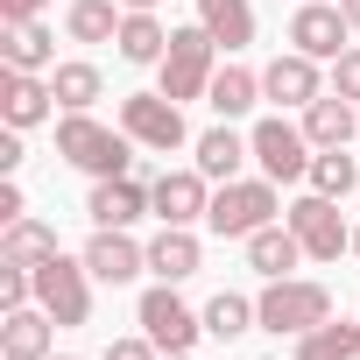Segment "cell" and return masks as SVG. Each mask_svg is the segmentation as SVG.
Listing matches in <instances>:
<instances>
[{"label":"cell","instance_id":"28","mask_svg":"<svg viewBox=\"0 0 360 360\" xmlns=\"http://www.w3.org/2000/svg\"><path fill=\"white\" fill-rule=\"evenodd\" d=\"M50 85H57V106H64V113H92V99L106 92L99 64H85V57H78V64H57V71H50Z\"/></svg>","mask_w":360,"mask_h":360},{"label":"cell","instance_id":"18","mask_svg":"<svg viewBox=\"0 0 360 360\" xmlns=\"http://www.w3.org/2000/svg\"><path fill=\"white\" fill-rule=\"evenodd\" d=\"M248 155H255V141H248L233 120H219V127H205V134H198V169L212 176V184H233Z\"/></svg>","mask_w":360,"mask_h":360},{"label":"cell","instance_id":"37","mask_svg":"<svg viewBox=\"0 0 360 360\" xmlns=\"http://www.w3.org/2000/svg\"><path fill=\"white\" fill-rule=\"evenodd\" d=\"M120 8H141V15H155V0H120Z\"/></svg>","mask_w":360,"mask_h":360},{"label":"cell","instance_id":"15","mask_svg":"<svg viewBox=\"0 0 360 360\" xmlns=\"http://www.w3.org/2000/svg\"><path fill=\"white\" fill-rule=\"evenodd\" d=\"M50 339H57V318L43 304H22L0 318V360H50Z\"/></svg>","mask_w":360,"mask_h":360},{"label":"cell","instance_id":"38","mask_svg":"<svg viewBox=\"0 0 360 360\" xmlns=\"http://www.w3.org/2000/svg\"><path fill=\"white\" fill-rule=\"evenodd\" d=\"M162 360H191V353H162Z\"/></svg>","mask_w":360,"mask_h":360},{"label":"cell","instance_id":"31","mask_svg":"<svg viewBox=\"0 0 360 360\" xmlns=\"http://www.w3.org/2000/svg\"><path fill=\"white\" fill-rule=\"evenodd\" d=\"M332 92L360 106V50H346V57H332Z\"/></svg>","mask_w":360,"mask_h":360},{"label":"cell","instance_id":"17","mask_svg":"<svg viewBox=\"0 0 360 360\" xmlns=\"http://www.w3.org/2000/svg\"><path fill=\"white\" fill-rule=\"evenodd\" d=\"M304 134H311V148H346V141H360V106L339 92H318L304 106Z\"/></svg>","mask_w":360,"mask_h":360},{"label":"cell","instance_id":"21","mask_svg":"<svg viewBox=\"0 0 360 360\" xmlns=\"http://www.w3.org/2000/svg\"><path fill=\"white\" fill-rule=\"evenodd\" d=\"M0 57H8V71H57V36L43 22H8Z\"/></svg>","mask_w":360,"mask_h":360},{"label":"cell","instance_id":"16","mask_svg":"<svg viewBox=\"0 0 360 360\" xmlns=\"http://www.w3.org/2000/svg\"><path fill=\"white\" fill-rule=\"evenodd\" d=\"M50 106H57V85L43 71H8L0 78V113H8V127H36V120H50Z\"/></svg>","mask_w":360,"mask_h":360},{"label":"cell","instance_id":"32","mask_svg":"<svg viewBox=\"0 0 360 360\" xmlns=\"http://www.w3.org/2000/svg\"><path fill=\"white\" fill-rule=\"evenodd\" d=\"M106 360H162V346H155L148 332H134V339H113V346H106Z\"/></svg>","mask_w":360,"mask_h":360},{"label":"cell","instance_id":"6","mask_svg":"<svg viewBox=\"0 0 360 360\" xmlns=\"http://www.w3.org/2000/svg\"><path fill=\"white\" fill-rule=\"evenodd\" d=\"M134 318H141V332H148L162 353H191V346H198V332H205V311H191L184 297H176V283H155V290H141Z\"/></svg>","mask_w":360,"mask_h":360},{"label":"cell","instance_id":"40","mask_svg":"<svg viewBox=\"0 0 360 360\" xmlns=\"http://www.w3.org/2000/svg\"><path fill=\"white\" fill-rule=\"evenodd\" d=\"M353 255H360V233H353Z\"/></svg>","mask_w":360,"mask_h":360},{"label":"cell","instance_id":"3","mask_svg":"<svg viewBox=\"0 0 360 360\" xmlns=\"http://www.w3.org/2000/svg\"><path fill=\"white\" fill-rule=\"evenodd\" d=\"M162 85L155 92H169L176 106L184 99H205L212 92V71H219V43L205 36V22H191V29H169V50H162Z\"/></svg>","mask_w":360,"mask_h":360},{"label":"cell","instance_id":"14","mask_svg":"<svg viewBox=\"0 0 360 360\" xmlns=\"http://www.w3.org/2000/svg\"><path fill=\"white\" fill-rule=\"evenodd\" d=\"M318 92H325V78H318V57H304V50H283L262 71V99H276V106H311Z\"/></svg>","mask_w":360,"mask_h":360},{"label":"cell","instance_id":"13","mask_svg":"<svg viewBox=\"0 0 360 360\" xmlns=\"http://www.w3.org/2000/svg\"><path fill=\"white\" fill-rule=\"evenodd\" d=\"M141 212H148V184L141 176H92V198H85L92 226H134Z\"/></svg>","mask_w":360,"mask_h":360},{"label":"cell","instance_id":"11","mask_svg":"<svg viewBox=\"0 0 360 360\" xmlns=\"http://www.w3.org/2000/svg\"><path fill=\"white\" fill-rule=\"evenodd\" d=\"M346 36H353V22L339 15V0H304V8L290 15V50H304V57H318V64H325V57H346V50H353Z\"/></svg>","mask_w":360,"mask_h":360},{"label":"cell","instance_id":"22","mask_svg":"<svg viewBox=\"0 0 360 360\" xmlns=\"http://www.w3.org/2000/svg\"><path fill=\"white\" fill-rule=\"evenodd\" d=\"M297 262H304V240L290 233V219H283V226L248 233V269H255V276H269V283H276V276H290Z\"/></svg>","mask_w":360,"mask_h":360},{"label":"cell","instance_id":"9","mask_svg":"<svg viewBox=\"0 0 360 360\" xmlns=\"http://www.w3.org/2000/svg\"><path fill=\"white\" fill-rule=\"evenodd\" d=\"M283 219H290V233L304 240L311 262H339V255L353 248V233H346V219H339V198H318V191H311V198H297Z\"/></svg>","mask_w":360,"mask_h":360},{"label":"cell","instance_id":"29","mask_svg":"<svg viewBox=\"0 0 360 360\" xmlns=\"http://www.w3.org/2000/svg\"><path fill=\"white\" fill-rule=\"evenodd\" d=\"M311 191H318V198H346V191H360V162L339 155V148H318V155H311Z\"/></svg>","mask_w":360,"mask_h":360},{"label":"cell","instance_id":"10","mask_svg":"<svg viewBox=\"0 0 360 360\" xmlns=\"http://www.w3.org/2000/svg\"><path fill=\"white\" fill-rule=\"evenodd\" d=\"M205 184H212L205 169H162V176H148V212L162 226H191V219L212 212V191Z\"/></svg>","mask_w":360,"mask_h":360},{"label":"cell","instance_id":"1","mask_svg":"<svg viewBox=\"0 0 360 360\" xmlns=\"http://www.w3.org/2000/svg\"><path fill=\"white\" fill-rule=\"evenodd\" d=\"M134 148L141 141L127 127H106L92 113H64L57 120V155L71 169H85V176H134Z\"/></svg>","mask_w":360,"mask_h":360},{"label":"cell","instance_id":"30","mask_svg":"<svg viewBox=\"0 0 360 360\" xmlns=\"http://www.w3.org/2000/svg\"><path fill=\"white\" fill-rule=\"evenodd\" d=\"M262 318H255V304L240 297V290H219L212 304H205V332L212 339H240V332H255Z\"/></svg>","mask_w":360,"mask_h":360},{"label":"cell","instance_id":"34","mask_svg":"<svg viewBox=\"0 0 360 360\" xmlns=\"http://www.w3.org/2000/svg\"><path fill=\"white\" fill-rule=\"evenodd\" d=\"M15 219H29V205H22V184L8 176V184H0V226H15Z\"/></svg>","mask_w":360,"mask_h":360},{"label":"cell","instance_id":"7","mask_svg":"<svg viewBox=\"0 0 360 360\" xmlns=\"http://www.w3.org/2000/svg\"><path fill=\"white\" fill-rule=\"evenodd\" d=\"M120 127H127L141 148H155V155H169V148H184V141H191L184 106H176L169 92H127V99H120Z\"/></svg>","mask_w":360,"mask_h":360},{"label":"cell","instance_id":"8","mask_svg":"<svg viewBox=\"0 0 360 360\" xmlns=\"http://www.w3.org/2000/svg\"><path fill=\"white\" fill-rule=\"evenodd\" d=\"M248 141H255V162H262L269 184H297V176H311V155H318V148H311V134H304V127H290L283 113H276V120H262Z\"/></svg>","mask_w":360,"mask_h":360},{"label":"cell","instance_id":"39","mask_svg":"<svg viewBox=\"0 0 360 360\" xmlns=\"http://www.w3.org/2000/svg\"><path fill=\"white\" fill-rule=\"evenodd\" d=\"M50 360H78V353H50Z\"/></svg>","mask_w":360,"mask_h":360},{"label":"cell","instance_id":"33","mask_svg":"<svg viewBox=\"0 0 360 360\" xmlns=\"http://www.w3.org/2000/svg\"><path fill=\"white\" fill-rule=\"evenodd\" d=\"M43 8H50V0H0V29H8V22H43Z\"/></svg>","mask_w":360,"mask_h":360},{"label":"cell","instance_id":"12","mask_svg":"<svg viewBox=\"0 0 360 360\" xmlns=\"http://www.w3.org/2000/svg\"><path fill=\"white\" fill-rule=\"evenodd\" d=\"M85 269H92L99 283H134V276L148 269V248L127 240V226H92V240H85Z\"/></svg>","mask_w":360,"mask_h":360},{"label":"cell","instance_id":"26","mask_svg":"<svg viewBox=\"0 0 360 360\" xmlns=\"http://www.w3.org/2000/svg\"><path fill=\"white\" fill-rule=\"evenodd\" d=\"M127 15H113V0H71L64 8V36L71 43H113Z\"/></svg>","mask_w":360,"mask_h":360},{"label":"cell","instance_id":"23","mask_svg":"<svg viewBox=\"0 0 360 360\" xmlns=\"http://www.w3.org/2000/svg\"><path fill=\"white\" fill-rule=\"evenodd\" d=\"M255 99H262V78H255V71H240V64H219V71H212V92H205V106H212L219 120H240Z\"/></svg>","mask_w":360,"mask_h":360},{"label":"cell","instance_id":"36","mask_svg":"<svg viewBox=\"0 0 360 360\" xmlns=\"http://www.w3.org/2000/svg\"><path fill=\"white\" fill-rule=\"evenodd\" d=\"M339 15H346V22H353V29H360V0H339Z\"/></svg>","mask_w":360,"mask_h":360},{"label":"cell","instance_id":"20","mask_svg":"<svg viewBox=\"0 0 360 360\" xmlns=\"http://www.w3.org/2000/svg\"><path fill=\"white\" fill-rule=\"evenodd\" d=\"M198 22H205V36L233 57V50L255 43V0H198Z\"/></svg>","mask_w":360,"mask_h":360},{"label":"cell","instance_id":"19","mask_svg":"<svg viewBox=\"0 0 360 360\" xmlns=\"http://www.w3.org/2000/svg\"><path fill=\"white\" fill-rule=\"evenodd\" d=\"M198 262H205V248H198V233H191V226H162V233L148 240V269H155L162 283L198 276Z\"/></svg>","mask_w":360,"mask_h":360},{"label":"cell","instance_id":"2","mask_svg":"<svg viewBox=\"0 0 360 360\" xmlns=\"http://www.w3.org/2000/svg\"><path fill=\"white\" fill-rule=\"evenodd\" d=\"M255 318H262V332H276V339H304L311 325L332 318V290L311 283V276H276V283L255 297Z\"/></svg>","mask_w":360,"mask_h":360},{"label":"cell","instance_id":"5","mask_svg":"<svg viewBox=\"0 0 360 360\" xmlns=\"http://www.w3.org/2000/svg\"><path fill=\"white\" fill-rule=\"evenodd\" d=\"M36 304H43L57 325H85V318H92V269H85V255L71 262V255L57 248L50 262H36Z\"/></svg>","mask_w":360,"mask_h":360},{"label":"cell","instance_id":"25","mask_svg":"<svg viewBox=\"0 0 360 360\" xmlns=\"http://www.w3.org/2000/svg\"><path fill=\"white\" fill-rule=\"evenodd\" d=\"M120 57L127 64H162V50H169V29L155 22V15H141V8H127V22H120Z\"/></svg>","mask_w":360,"mask_h":360},{"label":"cell","instance_id":"27","mask_svg":"<svg viewBox=\"0 0 360 360\" xmlns=\"http://www.w3.org/2000/svg\"><path fill=\"white\" fill-rule=\"evenodd\" d=\"M50 255H57V226H43V219H15L8 233H0V262L36 269V262H50Z\"/></svg>","mask_w":360,"mask_h":360},{"label":"cell","instance_id":"4","mask_svg":"<svg viewBox=\"0 0 360 360\" xmlns=\"http://www.w3.org/2000/svg\"><path fill=\"white\" fill-rule=\"evenodd\" d=\"M276 184L269 176H233V184H219L212 191V212H205V226L219 233V240H248V233H262V226H276Z\"/></svg>","mask_w":360,"mask_h":360},{"label":"cell","instance_id":"24","mask_svg":"<svg viewBox=\"0 0 360 360\" xmlns=\"http://www.w3.org/2000/svg\"><path fill=\"white\" fill-rule=\"evenodd\" d=\"M290 360H360V325L325 318V325H311V332L297 339V353H290Z\"/></svg>","mask_w":360,"mask_h":360},{"label":"cell","instance_id":"35","mask_svg":"<svg viewBox=\"0 0 360 360\" xmlns=\"http://www.w3.org/2000/svg\"><path fill=\"white\" fill-rule=\"evenodd\" d=\"M15 169H22V127L0 134V176H15Z\"/></svg>","mask_w":360,"mask_h":360}]
</instances>
